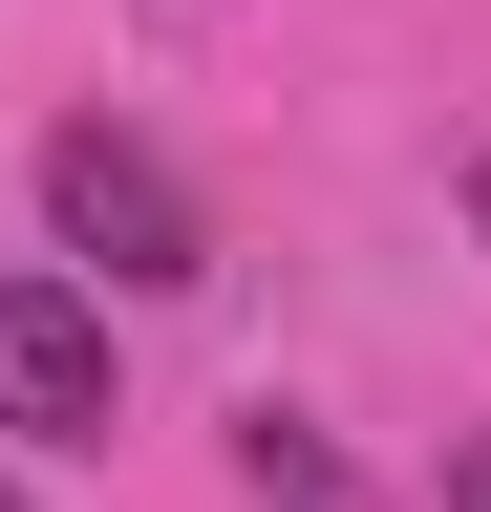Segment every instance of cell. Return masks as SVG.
Segmentation results:
<instances>
[{
	"label": "cell",
	"mask_w": 491,
	"mask_h": 512,
	"mask_svg": "<svg viewBox=\"0 0 491 512\" xmlns=\"http://www.w3.org/2000/svg\"><path fill=\"white\" fill-rule=\"evenodd\" d=\"M43 214H65V256H107L129 299H171V278H214V214H193V171L150 150V128H43Z\"/></svg>",
	"instance_id": "obj_1"
},
{
	"label": "cell",
	"mask_w": 491,
	"mask_h": 512,
	"mask_svg": "<svg viewBox=\"0 0 491 512\" xmlns=\"http://www.w3.org/2000/svg\"><path fill=\"white\" fill-rule=\"evenodd\" d=\"M0 427H22V448H107V427H129V406H107V299L22 278V256H0Z\"/></svg>",
	"instance_id": "obj_2"
},
{
	"label": "cell",
	"mask_w": 491,
	"mask_h": 512,
	"mask_svg": "<svg viewBox=\"0 0 491 512\" xmlns=\"http://www.w3.org/2000/svg\"><path fill=\"white\" fill-rule=\"evenodd\" d=\"M257 491H278V512H363V491H342V470H321L299 427H257Z\"/></svg>",
	"instance_id": "obj_3"
},
{
	"label": "cell",
	"mask_w": 491,
	"mask_h": 512,
	"mask_svg": "<svg viewBox=\"0 0 491 512\" xmlns=\"http://www.w3.org/2000/svg\"><path fill=\"white\" fill-rule=\"evenodd\" d=\"M449 512H491V448H449Z\"/></svg>",
	"instance_id": "obj_4"
},
{
	"label": "cell",
	"mask_w": 491,
	"mask_h": 512,
	"mask_svg": "<svg viewBox=\"0 0 491 512\" xmlns=\"http://www.w3.org/2000/svg\"><path fill=\"white\" fill-rule=\"evenodd\" d=\"M470 235H491V171H470Z\"/></svg>",
	"instance_id": "obj_5"
},
{
	"label": "cell",
	"mask_w": 491,
	"mask_h": 512,
	"mask_svg": "<svg viewBox=\"0 0 491 512\" xmlns=\"http://www.w3.org/2000/svg\"><path fill=\"white\" fill-rule=\"evenodd\" d=\"M0 512H22V491H0Z\"/></svg>",
	"instance_id": "obj_6"
}]
</instances>
